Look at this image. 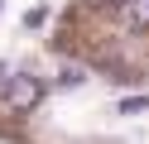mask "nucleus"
Returning a JSON list of instances; mask_svg holds the SVG:
<instances>
[{
	"instance_id": "nucleus-4",
	"label": "nucleus",
	"mask_w": 149,
	"mask_h": 144,
	"mask_svg": "<svg viewBox=\"0 0 149 144\" xmlns=\"http://www.w3.org/2000/svg\"><path fill=\"white\" fill-rule=\"evenodd\" d=\"M82 82V67H63L58 72V86H77Z\"/></svg>"
},
{
	"instance_id": "nucleus-3",
	"label": "nucleus",
	"mask_w": 149,
	"mask_h": 144,
	"mask_svg": "<svg viewBox=\"0 0 149 144\" xmlns=\"http://www.w3.org/2000/svg\"><path fill=\"white\" fill-rule=\"evenodd\" d=\"M139 111H149V96H125L120 101V115H139Z\"/></svg>"
},
{
	"instance_id": "nucleus-1",
	"label": "nucleus",
	"mask_w": 149,
	"mask_h": 144,
	"mask_svg": "<svg viewBox=\"0 0 149 144\" xmlns=\"http://www.w3.org/2000/svg\"><path fill=\"white\" fill-rule=\"evenodd\" d=\"M0 96H5V106L10 111H34V106L43 101V82L39 77H29V72H15V77H0Z\"/></svg>"
},
{
	"instance_id": "nucleus-2",
	"label": "nucleus",
	"mask_w": 149,
	"mask_h": 144,
	"mask_svg": "<svg viewBox=\"0 0 149 144\" xmlns=\"http://www.w3.org/2000/svg\"><path fill=\"white\" fill-rule=\"evenodd\" d=\"M125 24L130 29H149V0H130L125 5Z\"/></svg>"
}]
</instances>
